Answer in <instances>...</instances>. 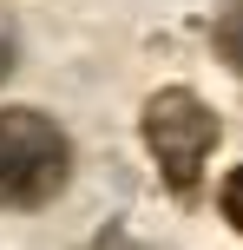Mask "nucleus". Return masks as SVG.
I'll return each instance as SVG.
<instances>
[{
    "instance_id": "obj_1",
    "label": "nucleus",
    "mask_w": 243,
    "mask_h": 250,
    "mask_svg": "<svg viewBox=\"0 0 243 250\" xmlns=\"http://www.w3.org/2000/svg\"><path fill=\"white\" fill-rule=\"evenodd\" d=\"M73 178V145L46 112L0 105V204L7 211H46Z\"/></svg>"
},
{
    "instance_id": "obj_2",
    "label": "nucleus",
    "mask_w": 243,
    "mask_h": 250,
    "mask_svg": "<svg viewBox=\"0 0 243 250\" xmlns=\"http://www.w3.org/2000/svg\"><path fill=\"white\" fill-rule=\"evenodd\" d=\"M138 132H145V151H151L158 178H165L178 198H197V178H204L210 151L224 138V119L197 99L191 86H158L138 112Z\"/></svg>"
},
{
    "instance_id": "obj_3",
    "label": "nucleus",
    "mask_w": 243,
    "mask_h": 250,
    "mask_svg": "<svg viewBox=\"0 0 243 250\" xmlns=\"http://www.w3.org/2000/svg\"><path fill=\"white\" fill-rule=\"evenodd\" d=\"M210 46H217V60L243 79V0H224V7H217V20H210Z\"/></svg>"
},
{
    "instance_id": "obj_4",
    "label": "nucleus",
    "mask_w": 243,
    "mask_h": 250,
    "mask_svg": "<svg viewBox=\"0 0 243 250\" xmlns=\"http://www.w3.org/2000/svg\"><path fill=\"white\" fill-rule=\"evenodd\" d=\"M217 211H224V224L243 237V165H230V171H224V185H217Z\"/></svg>"
},
{
    "instance_id": "obj_5",
    "label": "nucleus",
    "mask_w": 243,
    "mask_h": 250,
    "mask_svg": "<svg viewBox=\"0 0 243 250\" xmlns=\"http://www.w3.org/2000/svg\"><path fill=\"white\" fill-rule=\"evenodd\" d=\"M13 60H20V53H13V33H7V26H0V79L13 73Z\"/></svg>"
}]
</instances>
